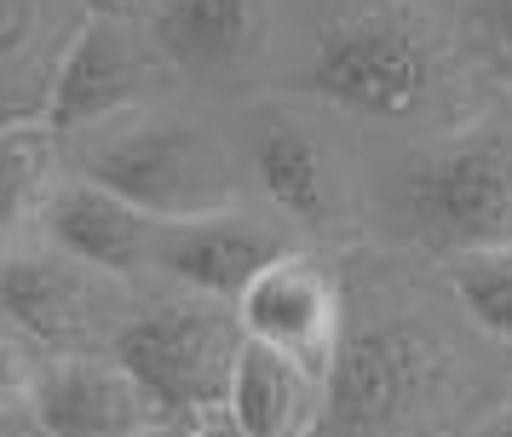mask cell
Returning a JSON list of instances; mask_svg holds the SVG:
<instances>
[{
  "label": "cell",
  "mask_w": 512,
  "mask_h": 437,
  "mask_svg": "<svg viewBox=\"0 0 512 437\" xmlns=\"http://www.w3.org/2000/svg\"><path fill=\"white\" fill-rule=\"evenodd\" d=\"M248 161H254L259 190H265L288 219H305V225H328V219H334L340 179H334V167H328V150L305 133V127H294V121H265V127H254Z\"/></svg>",
  "instance_id": "15"
},
{
  "label": "cell",
  "mask_w": 512,
  "mask_h": 437,
  "mask_svg": "<svg viewBox=\"0 0 512 437\" xmlns=\"http://www.w3.org/2000/svg\"><path fill=\"white\" fill-rule=\"evenodd\" d=\"M0 311L64 357H116L121 334L139 317L121 276L58 248H29L0 265Z\"/></svg>",
  "instance_id": "6"
},
{
  "label": "cell",
  "mask_w": 512,
  "mask_h": 437,
  "mask_svg": "<svg viewBox=\"0 0 512 437\" xmlns=\"http://www.w3.org/2000/svg\"><path fill=\"white\" fill-rule=\"evenodd\" d=\"M472 437H512V403H507V409H495V414H484Z\"/></svg>",
  "instance_id": "21"
},
{
  "label": "cell",
  "mask_w": 512,
  "mask_h": 437,
  "mask_svg": "<svg viewBox=\"0 0 512 437\" xmlns=\"http://www.w3.org/2000/svg\"><path fill=\"white\" fill-rule=\"evenodd\" d=\"M305 87L369 121H426L449 104V46L409 12H357L317 41Z\"/></svg>",
  "instance_id": "2"
},
{
  "label": "cell",
  "mask_w": 512,
  "mask_h": 437,
  "mask_svg": "<svg viewBox=\"0 0 512 437\" xmlns=\"http://www.w3.org/2000/svg\"><path fill=\"white\" fill-rule=\"evenodd\" d=\"M24 409L47 437H150L167 426L162 403L121 357H58L35 374Z\"/></svg>",
  "instance_id": "8"
},
{
  "label": "cell",
  "mask_w": 512,
  "mask_h": 437,
  "mask_svg": "<svg viewBox=\"0 0 512 437\" xmlns=\"http://www.w3.org/2000/svg\"><path fill=\"white\" fill-rule=\"evenodd\" d=\"M81 23L70 0H0V127L47 121L52 81Z\"/></svg>",
  "instance_id": "12"
},
{
  "label": "cell",
  "mask_w": 512,
  "mask_h": 437,
  "mask_svg": "<svg viewBox=\"0 0 512 437\" xmlns=\"http://www.w3.org/2000/svg\"><path fill=\"white\" fill-rule=\"evenodd\" d=\"M18 437H47V432H41V426H35V420H24V432H18Z\"/></svg>",
  "instance_id": "24"
},
{
  "label": "cell",
  "mask_w": 512,
  "mask_h": 437,
  "mask_svg": "<svg viewBox=\"0 0 512 437\" xmlns=\"http://www.w3.org/2000/svg\"><path fill=\"white\" fill-rule=\"evenodd\" d=\"M41 225H47V248L127 282L133 271H156V248H162L167 219H150L144 207H133L127 196H116V190H104L93 179H75V184H58Z\"/></svg>",
  "instance_id": "11"
},
{
  "label": "cell",
  "mask_w": 512,
  "mask_h": 437,
  "mask_svg": "<svg viewBox=\"0 0 512 437\" xmlns=\"http://www.w3.org/2000/svg\"><path fill=\"white\" fill-rule=\"evenodd\" d=\"M397 219L420 248L466 259L512 242V138L466 133L420 150L397 179Z\"/></svg>",
  "instance_id": "4"
},
{
  "label": "cell",
  "mask_w": 512,
  "mask_h": 437,
  "mask_svg": "<svg viewBox=\"0 0 512 437\" xmlns=\"http://www.w3.org/2000/svg\"><path fill=\"white\" fill-rule=\"evenodd\" d=\"M133 6H139V0H81L87 18H133Z\"/></svg>",
  "instance_id": "20"
},
{
  "label": "cell",
  "mask_w": 512,
  "mask_h": 437,
  "mask_svg": "<svg viewBox=\"0 0 512 437\" xmlns=\"http://www.w3.org/2000/svg\"><path fill=\"white\" fill-rule=\"evenodd\" d=\"M236 317H242V334L254 345L277 351V357H294V363L317 368V374H328L334 351L346 340L340 288L305 253H282L277 265L236 299Z\"/></svg>",
  "instance_id": "9"
},
{
  "label": "cell",
  "mask_w": 512,
  "mask_h": 437,
  "mask_svg": "<svg viewBox=\"0 0 512 437\" xmlns=\"http://www.w3.org/2000/svg\"><path fill=\"white\" fill-rule=\"evenodd\" d=\"M323 391H328V374L248 340L242 345V363H236L231 414L248 437H317V426H323Z\"/></svg>",
  "instance_id": "14"
},
{
  "label": "cell",
  "mask_w": 512,
  "mask_h": 437,
  "mask_svg": "<svg viewBox=\"0 0 512 437\" xmlns=\"http://www.w3.org/2000/svg\"><path fill=\"white\" fill-rule=\"evenodd\" d=\"M87 179L167 225L236 213L242 196L231 156L190 121H133L121 133H104L87 150Z\"/></svg>",
  "instance_id": "5"
},
{
  "label": "cell",
  "mask_w": 512,
  "mask_h": 437,
  "mask_svg": "<svg viewBox=\"0 0 512 437\" xmlns=\"http://www.w3.org/2000/svg\"><path fill=\"white\" fill-rule=\"evenodd\" d=\"M150 437H190V426H179V420H167V426H156Z\"/></svg>",
  "instance_id": "23"
},
{
  "label": "cell",
  "mask_w": 512,
  "mask_h": 437,
  "mask_svg": "<svg viewBox=\"0 0 512 437\" xmlns=\"http://www.w3.org/2000/svg\"><path fill=\"white\" fill-rule=\"evenodd\" d=\"M242 345L248 334H242L236 305L208 294H179L162 305H144L133 328L121 334L116 357L139 374V386L162 403L167 420L196 426L208 414L231 409Z\"/></svg>",
  "instance_id": "3"
},
{
  "label": "cell",
  "mask_w": 512,
  "mask_h": 437,
  "mask_svg": "<svg viewBox=\"0 0 512 437\" xmlns=\"http://www.w3.org/2000/svg\"><path fill=\"white\" fill-rule=\"evenodd\" d=\"M449 288L466 305V317L478 322L484 334L512 345V242L507 248H484L449 259Z\"/></svg>",
  "instance_id": "17"
},
{
  "label": "cell",
  "mask_w": 512,
  "mask_h": 437,
  "mask_svg": "<svg viewBox=\"0 0 512 437\" xmlns=\"http://www.w3.org/2000/svg\"><path fill=\"white\" fill-rule=\"evenodd\" d=\"M190 437H248V432L236 426L231 409H219V414H208V420H196V426H190Z\"/></svg>",
  "instance_id": "19"
},
{
  "label": "cell",
  "mask_w": 512,
  "mask_h": 437,
  "mask_svg": "<svg viewBox=\"0 0 512 437\" xmlns=\"http://www.w3.org/2000/svg\"><path fill=\"white\" fill-rule=\"evenodd\" d=\"M150 41L196 75L242 69L265 46V0H150Z\"/></svg>",
  "instance_id": "13"
},
{
  "label": "cell",
  "mask_w": 512,
  "mask_h": 437,
  "mask_svg": "<svg viewBox=\"0 0 512 437\" xmlns=\"http://www.w3.org/2000/svg\"><path fill=\"white\" fill-rule=\"evenodd\" d=\"M58 161H52V127H0V242H12L24 225L47 219L58 196Z\"/></svg>",
  "instance_id": "16"
},
{
  "label": "cell",
  "mask_w": 512,
  "mask_h": 437,
  "mask_svg": "<svg viewBox=\"0 0 512 437\" xmlns=\"http://www.w3.org/2000/svg\"><path fill=\"white\" fill-rule=\"evenodd\" d=\"M156 41H139L127 18H87L70 41L52 81L47 127L52 133H93L116 115H133L162 81Z\"/></svg>",
  "instance_id": "7"
},
{
  "label": "cell",
  "mask_w": 512,
  "mask_h": 437,
  "mask_svg": "<svg viewBox=\"0 0 512 437\" xmlns=\"http://www.w3.org/2000/svg\"><path fill=\"white\" fill-rule=\"evenodd\" d=\"M282 253L288 248L271 236V225H259L248 213H213V219H179V225L162 230L156 271L173 276L185 294L236 305Z\"/></svg>",
  "instance_id": "10"
},
{
  "label": "cell",
  "mask_w": 512,
  "mask_h": 437,
  "mask_svg": "<svg viewBox=\"0 0 512 437\" xmlns=\"http://www.w3.org/2000/svg\"><path fill=\"white\" fill-rule=\"evenodd\" d=\"M455 368L415 322H369L328 363L317 437H443Z\"/></svg>",
  "instance_id": "1"
},
{
  "label": "cell",
  "mask_w": 512,
  "mask_h": 437,
  "mask_svg": "<svg viewBox=\"0 0 512 437\" xmlns=\"http://www.w3.org/2000/svg\"><path fill=\"white\" fill-rule=\"evenodd\" d=\"M484 41L501 81H512V0H484Z\"/></svg>",
  "instance_id": "18"
},
{
  "label": "cell",
  "mask_w": 512,
  "mask_h": 437,
  "mask_svg": "<svg viewBox=\"0 0 512 437\" xmlns=\"http://www.w3.org/2000/svg\"><path fill=\"white\" fill-rule=\"evenodd\" d=\"M24 420H29V409H18V403H0V437H18V432H24Z\"/></svg>",
  "instance_id": "22"
}]
</instances>
